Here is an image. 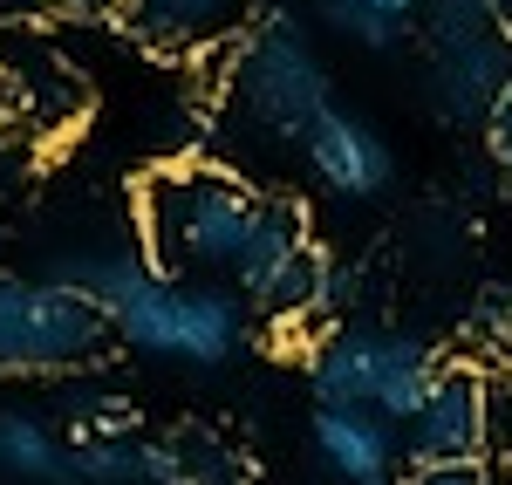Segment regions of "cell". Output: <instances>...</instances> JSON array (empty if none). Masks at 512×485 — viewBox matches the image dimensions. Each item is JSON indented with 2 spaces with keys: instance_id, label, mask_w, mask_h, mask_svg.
I'll return each instance as SVG.
<instances>
[{
  "instance_id": "1",
  "label": "cell",
  "mask_w": 512,
  "mask_h": 485,
  "mask_svg": "<svg viewBox=\"0 0 512 485\" xmlns=\"http://www.w3.org/2000/svg\"><path fill=\"white\" fill-rule=\"evenodd\" d=\"M48 287L82 294L110 335H123L144 356H171V363L219 369L246 342V294L226 281H171L158 274L137 246H89V253H55L48 260Z\"/></svg>"
},
{
  "instance_id": "2",
  "label": "cell",
  "mask_w": 512,
  "mask_h": 485,
  "mask_svg": "<svg viewBox=\"0 0 512 485\" xmlns=\"http://www.w3.org/2000/svg\"><path fill=\"white\" fill-rule=\"evenodd\" d=\"M253 212V185L219 164H164L137 185L144 260L171 281H212L233 267V246Z\"/></svg>"
},
{
  "instance_id": "3",
  "label": "cell",
  "mask_w": 512,
  "mask_h": 485,
  "mask_svg": "<svg viewBox=\"0 0 512 485\" xmlns=\"http://www.w3.org/2000/svg\"><path fill=\"white\" fill-rule=\"evenodd\" d=\"M226 103L239 123L267 130V137H308L321 110H335V82L308 48L294 7H260V28L233 48L226 62Z\"/></svg>"
},
{
  "instance_id": "4",
  "label": "cell",
  "mask_w": 512,
  "mask_h": 485,
  "mask_svg": "<svg viewBox=\"0 0 512 485\" xmlns=\"http://www.w3.org/2000/svg\"><path fill=\"white\" fill-rule=\"evenodd\" d=\"M103 349H110V328L82 294L0 274V376H62V369L103 363Z\"/></svg>"
},
{
  "instance_id": "5",
  "label": "cell",
  "mask_w": 512,
  "mask_h": 485,
  "mask_svg": "<svg viewBox=\"0 0 512 485\" xmlns=\"http://www.w3.org/2000/svg\"><path fill=\"white\" fill-rule=\"evenodd\" d=\"M403 465L424 472V465H478L485 458V363H444L431 383L424 410L396 431Z\"/></svg>"
},
{
  "instance_id": "6",
  "label": "cell",
  "mask_w": 512,
  "mask_h": 485,
  "mask_svg": "<svg viewBox=\"0 0 512 485\" xmlns=\"http://www.w3.org/2000/svg\"><path fill=\"white\" fill-rule=\"evenodd\" d=\"M301 151H308V171L328 192H342V199H376L396 171L390 144L376 137V123L349 117V110H321L308 123V137H301Z\"/></svg>"
},
{
  "instance_id": "7",
  "label": "cell",
  "mask_w": 512,
  "mask_h": 485,
  "mask_svg": "<svg viewBox=\"0 0 512 485\" xmlns=\"http://www.w3.org/2000/svg\"><path fill=\"white\" fill-rule=\"evenodd\" d=\"M506 82H512V28L431 55V103L444 123H485L499 110Z\"/></svg>"
},
{
  "instance_id": "8",
  "label": "cell",
  "mask_w": 512,
  "mask_h": 485,
  "mask_svg": "<svg viewBox=\"0 0 512 485\" xmlns=\"http://www.w3.org/2000/svg\"><path fill=\"white\" fill-rule=\"evenodd\" d=\"M355 287H362V274L342 267V253L321 246V240H308L301 253H294V267H287L267 294H253V315L274 322V328H287V322H328V315H342V308L355 301Z\"/></svg>"
},
{
  "instance_id": "9",
  "label": "cell",
  "mask_w": 512,
  "mask_h": 485,
  "mask_svg": "<svg viewBox=\"0 0 512 485\" xmlns=\"http://www.w3.org/2000/svg\"><path fill=\"white\" fill-rule=\"evenodd\" d=\"M315 240L308 233V219H301V205L280 199V192H253V212H246V233H239L233 246V287L253 301V294H267V287L294 267V253Z\"/></svg>"
},
{
  "instance_id": "10",
  "label": "cell",
  "mask_w": 512,
  "mask_h": 485,
  "mask_svg": "<svg viewBox=\"0 0 512 485\" xmlns=\"http://www.w3.org/2000/svg\"><path fill=\"white\" fill-rule=\"evenodd\" d=\"M315 451L342 485H396V424L376 410H315Z\"/></svg>"
},
{
  "instance_id": "11",
  "label": "cell",
  "mask_w": 512,
  "mask_h": 485,
  "mask_svg": "<svg viewBox=\"0 0 512 485\" xmlns=\"http://www.w3.org/2000/svg\"><path fill=\"white\" fill-rule=\"evenodd\" d=\"M376 356H383V328H335L308 349V390L321 410H369L376 397Z\"/></svg>"
},
{
  "instance_id": "12",
  "label": "cell",
  "mask_w": 512,
  "mask_h": 485,
  "mask_svg": "<svg viewBox=\"0 0 512 485\" xmlns=\"http://www.w3.org/2000/svg\"><path fill=\"white\" fill-rule=\"evenodd\" d=\"M117 21L137 41L164 48V55H192L205 41L233 35L239 21H246V0H123Z\"/></svg>"
},
{
  "instance_id": "13",
  "label": "cell",
  "mask_w": 512,
  "mask_h": 485,
  "mask_svg": "<svg viewBox=\"0 0 512 485\" xmlns=\"http://www.w3.org/2000/svg\"><path fill=\"white\" fill-rule=\"evenodd\" d=\"M437 369H444V356H437L431 342H417V335H403V328H383V356H376V397H369V410L403 431V424L424 410Z\"/></svg>"
},
{
  "instance_id": "14",
  "label": "cell",
  "mask_w": 512,
  "mask_h": 485,
  "mask_svg": "<svg viewBox=\"0 0 512 485\" xmlns=\"http://www.w3.org/2000/svg\"><path fill=\"white\" fill-rule=\"evenodd\" d=\"M0 465L14 479H35V485H76L69 445L41 424L35 410H0Z\"/></svg>"
},
{
  "instance_id": "15",
  "label": "cell",
  "mask_w": 512,
  "mask_h": 485,
  "mask_svg": "<svg viewBox=\"0 0 512 485\" xmlns=\"http://www.w3.org/2000/svg\"><path fill=\"white\" fill-rule=\"evenodd\" d=\"M164 451H171V472H178V485H253L246 451L226 445L212 424H178V431L164 438Z\"/></svg>"
},
{
  "instance_id": "16",
  "label": "cell",
  "mask_w": 512,
  "mask_h": 485,
  "mask_svg": "<svg viewBox=\"0 0 512 485\" xmlns=\"http://www.w3.org/2000/svg\"><path fill=\"white\" fill-rule=\"evenodd\" d=\"M506 14L499 0H424V41L437 48H458V41H478V35H499Z\"/></svg>"
},
{
  "instance_id": "17",
  "label": "cell",
  "mask_w": 512,
  "mask_h": 485,
  "mask_svg": "<svg viewBox=\"0 0 512 485\" xmlns=\"http://www.w3.org/2000/svg\"><path fill=\"white\" fill-rule=\"evenodd\" d=\"M69 472L76 485H144V458H137V438H76Z\"/></svg>"
},
{
  "instance_id": "18",
  "label": "cell",
  "mask_w": 512,
  "mask_h": 485,
  "mask_svg": "<svg viewBox=\"0 0 512 485\" xmlns=\"http://www.w3.org/2000/svg\"><path fill=\"white\" fill-rule=\"evenodd\" d=\"M321 28H335V35L362 41L369 55H396V48L410 41V21H390V14H369V7H355V0H321Z\"/></svg>"
},
{
  "instance_id": "19",
  "label": "cell",
  "mask_w": 512,
  "mask_h": 485,
  "mask_svg": "<svg viewBox=\"0 0 512 485\" xmlns=\"http://www.w3.org/2000/svg\"><path fill=\"white\" fill-rule=\"evenodd\" d=\"M485 458L512 465V363L485 369Z\"/></svg>"
},
{
  "instance_id": "20",
  "label": "cell",
  "mask_w": 512,
  "mask_h": 485,
  "mask_svg": "<svg viewBox=\"0 0 512 485\" xmlns=\"http://www.w3.org/2000/svg\"><path fill=\"white\" fill-rule=\"evenodd\" d=\"M403 485H492V465L478 458V465H424V472H410Z\"/></svg>"
},
{
  "instance_id": "21",
  "label": "cell",
  "mask_w": 512,
  "mask_h": 485,
  "mask_svg": "<svg viewBox=\"0 0 512 485\" xmlns=\"http://www.w3.org/2000/svg\"><path fill=\"white\" fill-rule=\"evenodd\" d=\"M485 151L512 171V82H506V96H499V110L485 117Z\"/></svg>"
},
{
  "instance_id": "22",
  "label": "cell",
  "mask_w": 512,
  "mask_h": 485,
  "mask_svg": "<svg viewBox=\"0 0 512 485\" xmlns=\"http://www.w3.org/2000/svg\"><path fill=\"white\" fill-rule=\"evenodd\" d=\"M137 458H144V485H178V472H171V451H164V438H144V445H137Z\"/></svg>"
},
{
  "instance_id": "23",
  "label": "cell",
  "mask_w": 512,
  "mask_h": 485,
  "mask_svg": "<svg viewBox=\"0 0 512 485\" xmlns=\"http://www.w3.org/2000/svg\"><path fill=\"white\" fill-rule=\"evenodd\" d=\"M35 14H55V0H0V21H35Z\"/></svg>"
},
{
  "instance_id": "24",
  "label": "cell",
  "mask_w": 512,
  "mask_h": 485,
  "mask_svg": "<svg viewBox=\"0 0 512 485\" xmlns=\"http://www.w3.org/2000/svg\"><path fill=\"white\" fill-rule=\"evenodd\" d=\"M355 7H369V14H390V21H410V14H424V0H355Z\"/></svg>"
},
{
  "instance_id": "25",
  "label": "cell",
  "mask_w": 512,
  "mask_h": 485,
  "mask_svg": "<svg viewBox=\"0 0 512 485\" xmlns=\"http://www.w3.org/2000/svg\"><path fill=\"white\" fill-rule=\"evenodd\" d=\"M62 14H123V0H55Z\"/></svg>"
},
{
  "instance_id": "26",
  "label": "cell",
  "mask_w": 512,
  "mask_h": 485,
  "mask_svg": "<svg viewBox=\"0 0 512 485\" xmlns=\"http://www.w3.org/2000/svg\"><path fill=\"white\" fill-rule=\"evenodd\" d=\"M492 465V458H485ZM492 485H512V465H492Z\"/></svg>"
},
{
  "instance_id": "27",
  "label": "cell",
  "mask_w": 512,
  "mask_h": 485,
  "mask_svg": "<svg viewBox=\"0 0 512 485\" xmlns=\"http://www.w3.org/2000/svg\"><path fill=\"white\" fill-rule=\"evenodd\" d=\"M506 356H512V322H506Z\"/></svg>"
}]
</instances>
